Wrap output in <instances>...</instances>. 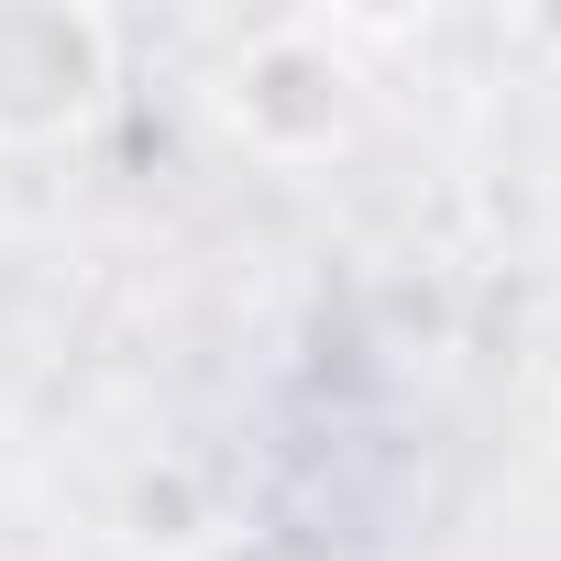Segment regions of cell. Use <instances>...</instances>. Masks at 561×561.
I'll return each mask as SVG.
<instances>
[{
    "mask_svg": "<svg viewBox=\"0 0 561 561\" xmlns=\"http://www.w3.org/2000/svg\"><path fill=\"white\" fill-rule=\"evenodd\" d=\"M364 100H375V78H364V56H353L320 12L253 23V34L209 67V122H220L253 165H275V176H309V165L353 154Z\"/></svg>",
    "mask_w": 561,
    "mask_h": 561,
    "instance_id": "1",
    "label": "cell"
},
{
    "mask_svg": "<svg viewBox=\"0 0 561 561\" xmlns=\"http://www.w3.org/2000/svg\"><path fill=\"white\" fill-rule=\"evenodd\" d=\"M122 100V23L100 0H0V154L78 144Z\"/></svg>",
    "mask_w": 561,
    "mask_h": 561,
    "instance_id": "2",
    "label": "cell"
},
{
    "mask_svg": "<svg viewBox=\"0 0 561 561\" xmlns=\"http://www.w3.org/2000/svg\"><path fill=\"white\" fill-rule=\"evenodd\" d=\"M122 539L133 550H165V561H187V550H209L220 539V506H209V484H198V462H144L133 484H122Z\"/></svg>",
    "mask_w": 561,
    "mask_h": 561,
    "instance_id": "3",
    "label": "cell"
},
{
    "mask_svg": "<svg viewBox=\"0 0 561 561\" xmlns=\"http://www.w3.org/2000/svg\"><path fill=\"white\" fill-rule=\"evenodd\" d=\"M187 561H320L298 528H220L209 550H187Z\"/></svg>",
    "mask_w": 561,
    "mask_h": 561,
    "instance_id": "4",
    "label": "cell"
},
{
    "mask_svg": "<svg viewBox=\"0 0 561 561\" xmlns=\"http://www.w3.org/2000/svg\"><path fill=\"white\" fill-rule=\"evenodd\" d=\"M506 34H517V45H528L539 67H561V0H528V12H517Z\"/></svg>",
    "mask_w": 561,
    "mask_h": 561,
    "instance_id": "5",
    "label": "cell"
},
{
    "mask_svg": "<svg viewBox=\"0 0 561 561\" xmlns=\"http://www.w3.org/2000/svg\"><path fill=\"white\" fill-rule=\"evenodd\" d=\"M550 408H561V397H550Z\"/></svg>",
    "mask_w": 561,
    "mask_h": 561,
    "instance_id": "6",
    "label": "cell"
}]
</instances>
